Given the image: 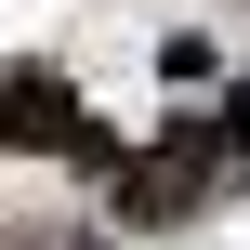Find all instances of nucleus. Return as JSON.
<instances>
[{
	"instance_id": "obj_1",
	"label": "nucleus",
	"mask_w": 250,
	"mask_h": 250,
	"mask_svg": "<svg viewBox=\"0 0 250 250\" xmlns=\"http://www.w3.org/2000/svg\"><path fill=\"white\" fill-rule=\"evenodd\" d=\"M0 145H66V79H0Z\"/></svg>"
}]
</instances>
